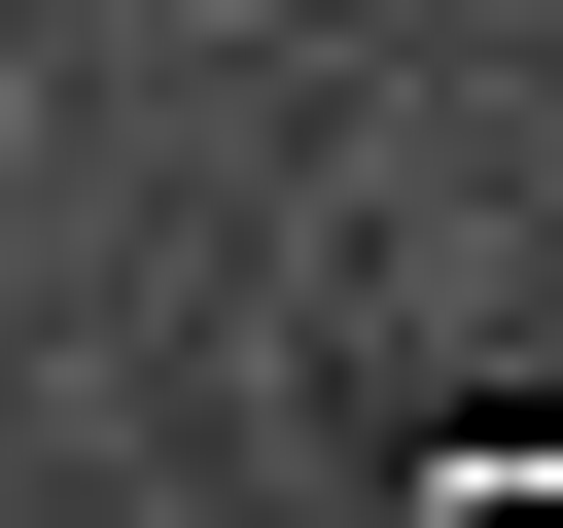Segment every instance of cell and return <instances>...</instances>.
I'll list each match as a JSON object with an SVG mask.
<instances>
[{"label":"cell","mask_w":563,"mask_h":528,"mask_svg":"<svg viewBox=\"0 0 563 528\" xmlns=\"http://www.w3.org/2000/svg\"><path fill=\"white\" fill-rule=\"evenodd\" d=\"M387 528H563V422H457V458H422Z\"/></svg>","instance_id":"obj_1"}]
</instances>
